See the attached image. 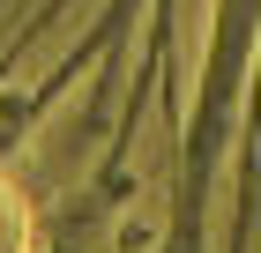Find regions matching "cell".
Returning <instances> with one entry per match:
<instances>
[{"label": "cell", "mask_w": 261, "mask_h": 253, "mask_svg": "<svg viewBox=\"0 0 261 253\" xmlns=\"http://www.w3.org/2000/svg\"><path fill=\"white\" fill-rule=\"evenodd\" d=\"M0 253H22V209L8 186H0Z\"/></svg>", "instance_id": "obj_1"}]
</instances>
